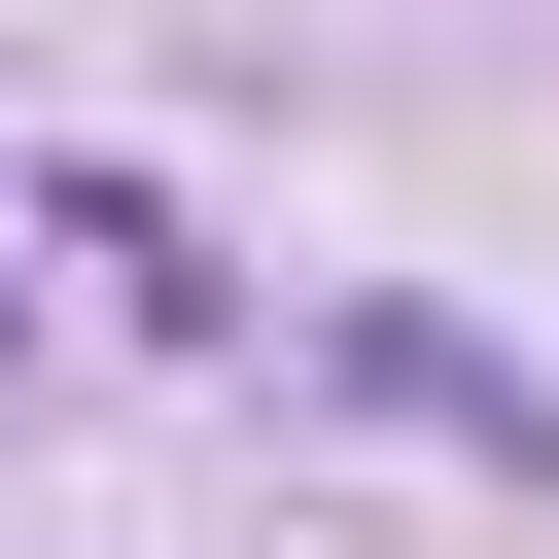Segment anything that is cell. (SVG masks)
Returning <instances> with one entry per match:
<instances>
[{
	"label": "cell",
	"mask_w": 559,
	"mask_h": 559,
	"mask_svg": "<svg viewBox=\"0 0 559 559\" xmlns=\"http://www.w3.org/2000/svg\"><path fill=\"white\" fill-rule=\"evenodd\" d=\"M0 349H35V314H0Z\"/></svg>",
	"instance_id": "obj_1"
}]
</instances>
